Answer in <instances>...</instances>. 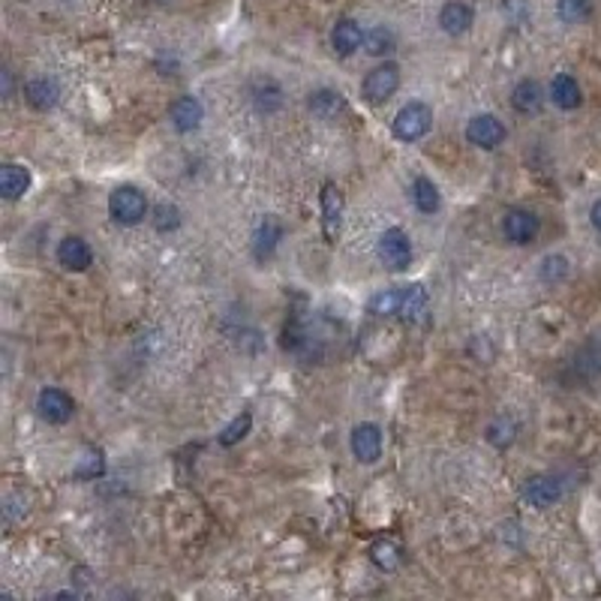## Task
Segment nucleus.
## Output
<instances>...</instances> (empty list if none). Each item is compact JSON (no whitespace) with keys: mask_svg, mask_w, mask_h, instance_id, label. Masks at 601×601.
<instances>
[{"mask_svg":"<svg viewBox=\"0 0 601 601\" xmlns=\"http://www.w3.org/2000/svg\"><path fill=\"white\" fill-rule=\"evenodd\" d=\"M427 289L421 283H409V286H397V289H385V292H376L367 300V310L376 316H421L427 310Z\"/></svg>","mask_w":601,"mask_h":601,"instance_id":"nucleus-1","label":"nucleus"},{"mask_svg":"<svg viewBox=\"0 0 601 601\" xmlns=\"http://www.w3.org/2000/svg\"><path fill=\"white\" fill-rule=\"evenodd\" d=\"M430 129H434V109H430L427 102H421V100L406 102V106H403L391 120L394 138H397V142H406V145L421 142Z\"/></svg>","mask_w":601,"mask_h":601,"instance_id":"nucleus-2","label":"nucleus"},{"mask_svg":"<svg viewBox=\"0 0 601 601\" xmlns=\"http://www.w3.org/2000/svg\"><path fill=\"white\" fill-rule=\"evenodd\" d=\"M109 214L118 225H138L148 217L145 193L133 184H120L109 196Z\"/></svg>","mask_w":601,"mask_h":601,"instance_id":"nucleus-3","label":"nucleus"},{"mask_svg":"<svg viewBox=\"0 0 601 601\" xmlns=\"http://www.w3.org/2000/svg\"><path fill=\"white\" fill-rule=\"evenodd\" d=\"M400 88V67L394 61H385L379 67H373L361 81V97L370 102V106H382L388 102Z\"/></svg>","mask_w":601,"mask_h":601,"instance_id":"nucleus-4","label":"nucleus"},{"mask_svg":"<svg viewBox=\"0 0 601 601\" xmlns=\"http://www.w3.org/2000/svg\"><path fill=\"white\" fill-rule=\"evenodd\" d=\"M376 253H379V262L388 271H406L412 265V241L400 225H391L379 234Z\"/></svg>","mask_w":601,"mask_h":601,"instance_id":"nucleus-5","label":"nucleus"},{"mask_svg":"<svg viewBox=\"0 0 601 601\" xmlns=\"http://www.w3.org/2000/svg\"><path fill=\"white\" fill-rule=\"evenodd\" d=\"M505 136H509V129H505L502 120L491 115V111L469 118V124H466V142L482 150H496L505 142Z\"/></svg>","mask_w":601,"mask_h":601,"instance_id":"nucleus-6","label":"nucleus"},{"mask_svg":"<svg viewBox=\"0 0 601 601\" xmlns=\"http://www.w3.org/2000/svg\"><path fill=\"white\" fill-rule=\"evenodd\" d=\"M523 502L535 511L553 509L562 500V482L557 475H532L529 482L520 487Z\"/></svg>","mask_w":601,"mask_h":601,"instance_id":"nucleus-7","label":"nucleus"},{"mask_svg":"<svg viewBox=\"0 0 601 601\" xmlns=\"http://www.w3.org/2000/svg\"><path fill=\"white\" fill-rule=\"evenodd\" d=\"M539 232H541V220L535 217L532 211H526V208L505 211V217H502L505 241L518 243V247H526V243H532L535 238H539Z\"/></svg>","mask_w":601,"mask_h":601,"instance_id":"nucleus-8","label":"nucleus"},{"mask_svg":"<svg viewBox=\"0 0 601 601\" xmlns=\"http://www.w3.org/2000/svg\"><path fill=\"white\" fill-rule=\"evenodd\" d=\"M319 205H322V234L328 243H337L343 232V196L334 184L322 186V196H319Z\"/></svg>","mask_w":601,"mask_h":601,"instance_id":"nucleus-9","label":"nucleus"},{"mask_svg":"<svg viewBox=\"0 0 601 601\" xmlns=\"http://www.w3.org/2000/svg\"><path fill=\"white\" fill-rule=\"evenodd\" d=\"M36 412L43 415V421L49 425H67L75 412V403L67 391L61 388H43L40 397H36Z\"/></svg>","mask_w":601,"mask_h":601,"instance_id":"nucleus-10","label":"nucleus"},{"mask_svg":"<svg viewBox=\"0 0 601 601\" xmlns=\"http://www.w3.org/2000/svg\"><path fill=\"white\" fill-rule=\"evenodd\" d=\"M168 120H172V127L177 129L181 136H186V133H196V129L202 127V120H205V106H202V100L199 97H177L175 102H172V109H168Z\"/></svg>","mask_w":601,"mask_h":601,"instance_id":"nucleus-11","label":"nucleus"},{"mask_svg":"<svg viewBox=\"0 0 601 601\" xmlns=\"http://www.w3.org/2000/svg\"><path fill=\"white\" fill-rule=\"evenodd\" d=\"M352 454L358 463H376V460L382 457V430L379 425H370V421H364L352 430Z\"/></svg>","mask_w":601,"mask_h":601,"instance_id":"nucleus-12","label":"nucleus"},{"mask_svg":"<svg viewBox=\"0 0 601 601\" xmlns=\"http://www.w3.org/2000/svg\"><path fill=\"white\" fill-rule=\"evenodd\" d=\"M280 241H283V223L277 217L259 220L256 232H253V256H256V262H268L274 256Z\"/></svg>","mask_w":601,"mask_h":601,"instance_id":"nucleus-13","label":"nucleus"},{"mask_svg":"<svg viewBox=\"0 0 601 601\" xmlns=\"http://www.w3.org/2000/svg\"><path fill=\"white\" fill-rule=\"evenodd\" d=\"M250 102L259 115H277L286 102V93L274 79H256L250 84Z\"/></svg>","mask_w":601,"mask_h":601,"instance_id":"nucleus-14","label":"nucleus"},{"mask_svg":"<svg viewBox=\"0 0 601 601\" xmlns=\"http://www.w3.org/2000/svg\"><path fill=\"white\" fill-rule=\"evenodd\" d=\"M58 262L67 271H88L93 265V250L88 247V241L79 238V234H70L58 243Z\"/></svg>","mask_w":601,"mask_h":601,"instance_id":"nucleus-15","label":"nucleus"},{"mask_svg":"<svg viewBox=\"0 0 601 601\" xmlns=\"http://www.w3.org/2000/svg\"><path fill=\"white\" fill-rule=\"evenodd\" d=\"M472 24H475V13L463 0H451V4L443 6V13H439V27L448 36H463L472 31Z\"/></svg>","mask_w":601,"mask_h":601,"instance_id":"nucleus-16","label":"nucleus"},{"mask_svg":"<svg viewBox=\"0 0 601 601\" xmlns=\"http://www.w3.org/2000/svg\"><path fill=\"white\" fill-rule=\"evenodd\" d=\"M24 100H27V106L36 109V111H49V109L58 106L61 84L54 79H45V75L43 79H31L24 84Z\"/></svg>","mask_w":601,"mask_h":601,"instance_id":"nucleus-17","label":"nucleus"},{"mask_svg":"<svg viewBox=\"0 0 601 601\" xmlns=\"http://www.w3.org/2000/svg\"><path fill=\"white\" fill-rule=\"evenodd\" d=\"M31 190V168L18 166V163H6L0 168V196L6 202H15Z\"/></svg>","mask_w":601,"mask_h":601,"instance_id":"nucleus-18","label":"nucleus"},{"mask_svg":"<svg viewBox=\"0 0 601 601\" xmlns=\"http://www.w3.org/2000/svg\"><path fill=\"white\" fill-rule=\"evenodd\" d=\"M307 106L319 120H334L346 111V97L334 88H319V91L310 93Z\"/></svg>","mask_w":601,"mask_h":601,"instance_id":"nucleus-19","label":"nucleus"},{"mask_svg":"<svg viewBox=\"0 0 601 601\" xmlns=\"http://www.w3.org/2000/svg\"><path fill=\"white\" fill-rule=\"evenodd\" d=\"M331 45L334 52L340 54V58H349L364 45V31L358 22H352V18H340V22L334 24L331 31Z\"/></svg>","mask_w":601,"mask_h":601,"instance_id":"nucleus-20","label":"nucleus"},{"mask_svg":"<svg viewBox=\"0 0 601 601\" xmlns=\"http://www.w3.org/2000/svg\"><path fill=\"white\" fill-rule=\"evenodd\" d=\"M511 106H514V111H520V115H539L541 106H544L541 84L535 79L518 81L514 84V91H511Z\"/></svg>","mask_w":601,"mask_h":601,"instance_id":"nucleus-21","label":"nucleus"},{"mask_svg":"<svg viewBox=\"0 0 601 601\" xmlns=\"http://www.w3.org/2000/svg\"><path fill=\"white\" fill-rule=\"evenodd\" d=\"M550 100H553V106H559L562 111H575L580 102H584V93H580V84L575 75L559 72L550 84Z\"/></svg>","mask_w":601,"mask_h":601,"instance_id":"nucleus-22","label":"nucleus"},{"mask_svg":"<svg viewBox=\"0 0 601 601\" xmlns=\"http://www.w3.org/2000/svg\"><path fill=\"white\" fill-rule=\"evenodd\" d=\"M571 370H575L577 379L593 382L601 376V340H589L587 346H580L575 361H571Z\"/></svg>","mask_w":601,"mask_h":601,"instance_id":"nucleus-23","label":"nucleus"},{"mask_svg":"<svg viewBox=\"0 0 601 601\" xmlns=\"http://www.w3.org/2000/svg\"><path fill=\"white\" fill-rule=\"evenodd\" d=\"M412 202H415V208L421 214H436L443 208V193H439V186L430 181V177H415L412 181Z\"/></svg>","mask_w":601,"mask_h":601,"instance_id":"nucleus-24","label":"nucleus"},{"mask_svg":"<svg viewBox=\"0 0 601 601\" xmlns=\"http://www.w3.org/2000/svg\"><path fill=\"white\" fill-rule=\"evenodd\" d=\"M102 475H106V454H102L100 448H88L79 457V463L72 466L75 482H97Z\"/></svg>","mask_w":601,"mask_h":601,"instance_id":"nucleus-25","label":"nucleus"},{"mask_svg":"<svg viewBox=\"0 0 601 601\" xmlns=\"http://www.w3.org/2000/svg\"><path fill=\"white\" fill-rule=\"evenodd\" d=\"M484 436L493 448H509L514 439H518V421L511 415H496L491 425H487Z\"/></svg>","mask_w":601,"mask_h":601,"instance_id":"nucleus-26","label":"nucleus"},{"mask_svg":"<svg viewBox=\"0 0 601 601\" xmlns=\"http://www.w3.org/2000/svg\"><path fill=\"white\" fill-rule=\"evenodd\" d=\"M364 49H367V54H373V58H385V54H391L397 49V33H394L388 24L373 27L370 33H364Z\"/></svg>","mask_w":601,"mask_h":601,"instance_id":"nucleus-27","label":"nucleus"},{"mask_svg":"<svg viewBox=\"0 0 601 601\" xmlns=\"http://www.w3.org/2000/svg\"><path fill=\"white\" fill-rule=\"evenodd\" d=\"M568 271H571L568 259H566V256H559V253H550V256H544V259H541L539 277H541V283L557 286V283H562V280L568 277Z\"/></svg>","mask_w":601,"mask_h":601,"instance_id":"nucleus-28","label":"nucleus"},{"mask_svg":"<svg viewBox=\"0 0 601 601\" xmlns=\"http://www.w3.org/2000/svg\"><path fill=\"white\" fill-rule=\"evenodd\" d=\"M250 427H253V412H250V409H243L241 415H234V418H232V425H225V427H223V434L217 436V439H220V445H223V448L238 445L241 439L250 434Z\"/></svg>","mask_w":601,"mask_h":601,"instance_id":"nucleus-29","label":"nucleus"},{"mask_svg":"<svg viewBox=\"0 0 601 601\" xmlns=\"http://www.w3.org/2000/svg\"><path fill=\"white\" fill-rule=\"evenodd\" d=\"M557 15L566 24H580L593 15V0H559L557 4Z\"/></svg>","mask_w":601,"mask_h":601,"instance_id":"nucleus-30","label":"nucleus"},{"mask_svg":"<svg viewBox=\"0 0 601 601\" xmlns=\"http://www.w3.org/2000/svg\"><path fill=\"white\" fill-rule=\"evenodd\" d=\"M150 223H154V229L163 232V234L175 232L177 225H181V208L172 205V202H159L157 208H154V217H150Z\"/></svg>","mask_w":601,"mask_h":601,"instance_id":"nucleus-31","label":"nucleus"},{"mask_svg":"<svg viewBox=\"0 0 601 601\" xmlns=\"http://www.w3.org/2000/svg\"><path fill=\"white\" fill-rule=\"evenodd\" d=\"M370 559L382 571H394V568L400 566V548L394 541H376L373 548H370Z\"/></svg>","mask_w":601,"mask_h":601,"instance_id":"nucleus-32","label":"nucleus"},{"mask_svg":"<svg viewBox=\"0 0 601 601\" xmlns=\"http://www.w3.org/2000/svg\"><path fill=\"white\" fill-rule=\"evenodd\" d=\"M589 223H593V229L596 232H601V199L589 208Z\"/></svg>","mask_w":601,"mask_h":601,"instance_id":"nucleus-33","label":"nucleus"},{"mask_svg":"<svg viewBox=\"0 0 601 601\" xmlns=\"http://www.w3.org/2000/svg\"><path fill=\"white\" fill-rule=\"evenodd\" d=\"M0 79H4V100H9V97H13V72L4 70V72H0Z\"/></svg>","mask_w":601,"mask_h":601,"instance_id":"nucleus-34","label":"nucleus"}]
</instances>
